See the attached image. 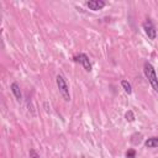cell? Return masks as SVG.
Listing matches in <instances>:
<instances>
[{
    "mask_svg": "<svg viewBox=\"0 0 158 158\" xmlns=\"http://www.w3.org/2000/svg\"><path fill=\"white\" fill-rule=\"evenodd\" d=\"M143 70H144V74L148 79L151 86L153 88V90L158 91V78H157V74H156V70H154L153 65L149 62H146L144 67H143Z\"/></svg>",
    "mask_w": 158,
    "mask_h": 158,
    "instance_id": "1",
    "label": "cell"
},
{
    "mask_svg": "<svg viewBox=\"0 0 158 158\" xmlns=\"http://www.w3.org/2000/svg\"><path fill=\"white\" fill-rule=\"evenodd\" d=\"M57 85H58V89H59V94L62 95V98L65 100V101H69L70 100V94H69V86L64 79L63 75L58 74L57 75Z\"/></svg>",
    "mask_w": 158,
    "mask_h": 158,
    "instance_id": "2",
    "label": "cell"
},
{
    "mask_svg": "<svg viewBox=\"0 0 158 158\" xmlns=\"http://www.w3.org/2000/svg\"><path fill=\"white\" fill-rule=\"evenodd\" d=\"M143 30H144V33L148 36L149 40H156V36H157V31H156V27L153 26V23L147 20L143 22Z\"/></svg>",
    "mask_w": 158,
    "mask_h": 158,
    "instance_id": "3",
    "label": "cell"
},
{
    "mask_svg": "<svg viewBox=\"0 0 158 158\" xmlns=\"http://www.w3.org/2000/svg\"><path fill=\"white\" fill-rule=\"evenodd\" d=\"M75 60H77V62H79L86 72H90V70H91V63H90L89 57H88L86 54H84V53L78 54V56L75 57Z\"/></svg>",
    "mask_w": 158,
    "mask_h": 158,
    "instance_id": "4",
    "label": "cell"
},
{
    "mask_svg": "<svg viewBox=\"0 0 158 158\" xmlns=\"http://www.w3.org/2000/svg\"><path fill=\"white\" fill-rule=\"evenodd\" d=\"M105 5H106V4H105V1H102V0H89V1H86V6H88L90 10H93V11L101 10Z\"/></svg>",
    "mask_w": 158,
    "mask_h": 158,
    "instance_id": "5",
    "label": "cell"
},
{
    "mask_svg": "<svg viewBox=\"0 0 158 158\" xmlns=\"http://www.w3.org/2000/svg\"><path fill=\"white\" fill-rule=\"evenodd\" d=\"M10 89H11L12 94L15 95V98L20 101V100L22 99V94H21V90H20L19 84H17V83H12V84H11V86H10Z\"/></svg>",
    "mask_w": 158,
    "mask_h": 158,
    "instance_id": "6",
    "label": "cell"
},
{
    "mask_svg": "<svg viewBox=\"0 0 158 158\" xmlns=\"http://www.w3.org/2000/svg\"><path fill=\"white\" fill-rule=\"evenodd\" d=\"M144 146H146L147 148L158 147V138H157V137H151V138H148V139L144 142Z\"/></svg>",
    "mask_w": 158,
    "mask_h": 158,
    "instance_id": "7",
    "label": "cell"
},
{
    "mask_svg": "<svg viewBox=\"0 0 158 158\" xmlns=\"http://www.w3.org/2000/svg\"><path fill=\"white\" fill-rule=\"evenodd\" d=\"M121 85H122V88H123V90L130 95L131 93H132V88H131V84L127 81V80H122L121 81Z\"/></svg>",
    "mask_w": 158,
    "mask_h": 158,
    "instance_id": "8",
    "label": "cell"
},
{
    "mask_svg": "<svg viewBox=\"0 0 158 158\" xmlns=\"http://www.w3.org/2000/svg\"><path fill=\"white\" fill-rule=\"evenodd\" d=\"M125 117H126V120H127L128 122H132V121H135V115H133V111H132V110H128V111L126 112Z\"/></svg>",
    "mask_w": 158,
    "mask_h": 158,
    "instance_id": "9",
    "label": "cell"
},
{
    "mask_svg": "<svg viewBox=\"0 0 158 158\" xmlns=\"http://www.w3.org/2000/svg\"><path fill=\"white\" fill-rule=\"evenodd\" d=\"M135 156H136V151L135 149H128L126 152V157L127 158H135Z\"/></svg>",
    "mask_w": 158,
    "mask_h": 158,
    "instance_id": "10",
    "label": "cell"
},
{
    "mask_svg": "<svg viewBox=\"0 0 158 158\" xmlns=\"http://www.w3.org/2000/svg\"><path fill=\"white\" fill-rule=\"evenodd\" d=\"M30 156H31L32 158H38V154H37L33 149H30Z\"/></svg>",
    "mask_w": 158,
    "mask_h": 158,
    "instance_id": "11",
    "label": "cell"
},
{
    "mask_svg": "<svg viewBox=\"0 0 158 158\" xmlns=\"http://www.w3.org/2000/svg\"><path fill=\"white\" fill-rule=\"evenodd\" d=\"M81 158H84V157H81Z\"/></svg>",
    "mask_w": 158,
    "mask_h": 158,
    "instance_id": "12",
    "label": "cell"
}]
</instances>
